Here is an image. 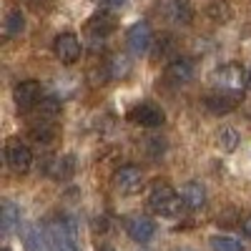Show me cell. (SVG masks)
Masks as SVG:
<instances>
[{
    "mask_svg": "<svg viewBox=\"0 0 251 251\" xmlns=\"http://www.w3.org/2000/svg\"><path fill=\"white\" fill-rule=\"evenodd\" d=\"M249 88H251V71H249Z\"/></svg>",
    "mask_w": 251,
    "mask_h": 251,
    "instance_id": "cell-27",
    "label": "cell"
},
{
    "mask_svg": "<svg viewBox=\"0 0 251 251\" xmlns=\"http://www.w3.org/2000/svg\"><path fill=\"white\" fill-rule=\"evenodd\" d=\"M126 234H128L136 244H149L156 234V221L149 216H131L126 221Z\"/></svg>",
    "mask_w": 251,
    "mask_h": 251,
    "instance_id": "cell-10",
    "label": "cell"
},
{
    "mask_svg": "<svg viewBox=\"0 0 251 251\" xmlns=\"http://www.w3.org/2000/svg\"><path fill=\"white\" fill-rule=\"evenodd\" d=\"M113 28H116V18L111 15V13H96L88 23H86V30L91 33V35H108V33H113Z\"/></svg>",
    "mask_w": 251,
    "mask_h": 251,
    "instance_id": "cell-16",
    "label": "cell"
},
{
    "mask_svg": "<svg viewBox=\"0 0 251 251\" xmlns=\"http://www.w3.org/2000/svg\"><path fill=\"white\" fill-rule=\"evenodd\" d=\"M28 3H33V5H38V3H40V0H28Z\"/></svg>",
    "mask_w": 251,
    "mask_h": 251,
    "instance_id": "cell-26",
    "label": "cell"
},
{
    "mask_svg": "<svg viewBox=\"0 0 251 251\" xmlns=\"http://www.w3.org/2000/svg\"><path fill=\"white\" fill-rule=\"evenodd\" d=\"M98 251H116L113 246H98Z\"/></svg>",
    "mask_w": 251,
    "mask_h": 251,
    "instance_id": "cell-25",
    "label": "cell"
},
{
    "mask_svg": "<svg viewBox=\"0 0 251 251\" xmlns=\"http://www.w3.org/2000/svg\"><path fill=\"white\" fill-rule=\"evenodd\" d=\"M149 206L153 208L156 214H161V216L176 219V216H181L186 203L166 181H156L151 186V194H149Z\"/></svg>",
    "mask_w": 251,
    "mask_h": 251,
    "instance_id": "cell-1",
    "label": "cell"
},
{
    "mask_svg": "<svg viewBox=\"0 0 251 251\" xmlns=\"http://www.w3.org/2000/svg\"><path fill=\"white\" fill-rule=\"evenodd\" d=\"M241 226H244V234H246V236H251V216H246Z\"/></svg>",
    "mask_w": 251,
    "mask_h": 251,
    "instance_id": "cell-24",
    "label": "cell"
},
{
    "mask_svg": "<svg viewBox=\"0 0 251 251\" xmlns=\"http://www.w3.org/2000/svg\"><path fill=\"white\" fill-rule=\"evenodd\" d=\"M181 199L186 203V208H194V211H199V208L206 206V188L196 181H188L183 188H181Z\"/></svg>",
    "mask_w": 251,
    "mask_h": 251,
    "instance_id": "cell-15",
    "label": "cell"
},
{
    "mask_svg": "<svg viewBox=\"0 0 251 251\" xmlns=\"http://www.w3.org/2000/svg\"><path fill=\"white\" fill-rule=\"evenodd\" d=\"M3 251H10V249H3Z\"/></svg>",
    "mask_w": 251,
    "mask_h": 251,
    "instance_id": "cell-29",
    "label": "cell"
},
{
    "mask_svg": "<svg viewBox=\"0 0 251 251\" xmlns=\"http://www.w3.org/2000/svg\"><path fill=\"white\" fill-rule=\"evenodd\" d=\"M166 78H169L174 86H183L194 78V63L188 58H176L169 63V68H166Z\"/></svg>",
    "mask_w": 251,
    "mask_h": 251,
    "instance_id": "cell-13",
    "label": "cell"
},
{
    "mask_svg": "<svg viewBox=\"0 0 251 251\" xmlns=\"http://www.w3.org/2000/svg\"><path fill=\"white\" fill-rule=\"evenodd\" d=\"M214 83H216L219 91L241 93V88L249 86V73L239 66V63H226V66L214 71Z\"/></svg>",
    "mask_w": 251,
    "mask_h": 251,
    "instance_id": "cell-2",
    "label": "cell"
},
{
    "mask_svg": "<svg viewBox=\"0 0 251 251\" xmlns=\"http://www.w3.org/2000/svg\"><path fill=\"white\" fill-rule=\"evenodd\" d=\"M113 186L118 188L123 196L138 194L141 186H143V171H141V166H133V163L121 166V169L113 174Z\"/></svg>",
    "mask_w": 251,
    "mask_h": 251,
    "instance_id": "cell-3",
    "label": "cell"
},
{
    "mask_svg": "<svg viewBox=\"0 0 251 251\" xmlns=\"http://www.w3.org/2000/svg\"><path fill=\"white\" fill-rule=\"evenodd\" d=\"M5 161L15 174H25L33 163V153L20 138H10L5 143Z\"/></svg>",
    "mask_w": 251,
    "mask_h": 251,
    "instance_id": "cell-5",
    "label": "cell"
},
{
    "mask_svg": "<svg viewBox=\"0 0 251 251\" xmlns=\"http://www.w3.org/2000/svg\"><path fill=\"white\" fill-rule=\"evenodd\" d=\"M236 143H239V133H236V128H221L219 131V146L226 151V153H231L234 149H236Z\"/></svg>",
    "mask_w": 251,
    "mask_h": 251,
    "instance_id": "cell-21",
    "label": "cell"
},
{
    "mask_svg": "<svg viewBox=\"0 0 251 251\" xmlns=\"http://www.w3.org/2000/svg\"><path fill=\"white\" fill-rule=\"evenodd\" d=\"M20 224V211L18 206L13 201H3V206H0V228H3V234H13L15 226Z\"/></svg>",
    "mask_w": 251,
    "mask_h": 251,
    "instance_id": "cell-17",
    "label": "cell"
},
{
    "mask_svg": "<svg viewBox=\"0 0 251 251\" xmlns=\"http://www.w3.org/2000/svg\"><path fill=\"white\" fill-rule=\"evenodd\" d=\"M40 93H43V91H40V83L38 80H23V83H18L15 91H13L15 106L23 111V113L33 111L38 106V100H40Z\"/></svg>",
    "mask_w": 251,
    "mask_h": 251,
    "instance_id": "cell-7",
    "label": "cell"
},
{
    "mask_svg": "<svg viewBox=\"0 0 251 251\" xmlns=\"http://www.w3.org/2000/svg\"><path fill=\"white\" fill-rule=\"evenodd\" d=\"M151 40H153V33H151V25L146 23V20H138V23L131 25V30H128V48L136 55L149 50L151 48Z\"/></svg>",
    "mask_w": 251,
    "mask_h": 251,
    "instance_id": "cell-11",
    "label": "cell"
},
{
    "mask_svg": "<svg viewBox=\"0 0 251 251\" xmlns=\"http://www.w3.org/2000/svg\"><path fill=\"white\" fill-rule=\"evenodd\" d=\"M3 30H5V38H18L20 33L25 30V18H23V13H20V10H10V13L5 15Z\"/></svg>",
    "mask_w": 251,
    "mask_h": 251,
    "instance_id": "cell-19",
    "label": "cell"
},
{
    "mask_svg": "<svg viewBox=\"0 0 251 251\" xmlns=\"http://www.w3.org/2000/svg\"><path fill=\"white\" fill-rule=\"evenodd\" d=\"M23 246H25V251H53L48 228L38 226V224L28 226L25 234H23Z\"/></svg>",
    "mask_w": 251,
    "mask_h": 251,
    "instance_id": "cell-12",
    "label": "cell"
},
{
    "mask_svg": "<svg viewBox=\"0 0 251 251\" xmlns=\"http://www.w3.org/2000/svg\"><path fill=\"white\" fill-rule=\"evenodd\" d=\"M48 174H50L55 181H68V178L75 174V156H73V153H60L58 158L50 161Z\"/></svg>",
    "mask_w": 251,
    "mask_h": 251,
    "instance_id": "cell-14",
    "label": "cell"
},
{
    "mask_svg": "<svg viewBox=\"0 0 251 251\" xmlns=\"http://www.w3.org/2000/svg\"><path fill=\"white\" fill-rule=\"evenodd\" d=\"M103 3H106L108 8H123L126 3H128V0H103Z\"/></svg>",
    "mask_w": 251,
    "mask_h": 251,
    "instance_id": "cell-23",
    "label": "cell"
},
{
    "mask_svg": "<svg viewBox=\"0 0 251 251\" xmlns=\"http://www.w3.org/2000/svg\"><path fill=\"white\" fill-rule=\"evenodd\" d=\"M106 73H108L111 78H126V75L131 73V58L123 55V53H116V55L108 60Z\"/></svg>",
    "mask_w": 251,
    "mask_h": 251,
    "instance_id": "cell-18",
    "label": "cell"
},
{
    "mask_svg": "<svg viewBox=\"0 0 251 251\" xmlns=\"http://www.w3.org/2000/svg\"><path fill=\"white\" fill-rule=\"evenodd\" d=\"M206 13L211 20H216V23H228V20H231V8H228L226 0H211Z\"/></svg>",
    "mask_w": 251,
    "mask_h": 251,
    "instance_id": "cell-20",
    "label": "cell"
},
{
    "mask_svg": "<svg viewBox=\"0 0 251 251\" xmlns=\"http://www.w3.org/2000/svg\"><path fill=\"white\" fill-rule=\"evenodd\" d=\"M128 118L138 126H143V128H158V126H163L166 116L158 106H153V103H138V106L131 108Z\"/></svg>",
    "mask_w": 251,
    "mask_h": 251,
    "instance_id": "cell-8",
    "label": "cell"
},
{
    "mask_svg": "<svg viewBox=\"0 0 251 251\" xmlns=\"http://www.w3.org/2000/svg\"><path fill=\"white\" fill-rule=\"evenodd\" d=\"M161 15L171 25H188L194 20V5L191 0H161Z\"/></svg>",
    "mask_w": 251,
    "mask_h": 251,
    "instance_id": "cell-4",
    "label": "cell"
},
{
    "mask_svg": "<svg viewBox=\"0 0 251 251\" xmlns=\"http://www.w3.org/2000/svg\"><path fill=\"white\" fill-rule=\"evenodd\" d=\"M53 53H55V58L60 63L71 66V63H75L80 58V40L73 33H60L55 38V43H53Z\"/></svg>",
    "mask_w": 251,
    "mask_h": 251,
    "instance_id": "cell-9",
    "label": "cell"
},
{
    "mask_svg": "<svg viewBox=\"0 0 251 251\" xmlns=\"http://www.w3.org/2000/svg\"><path fill=\"white\" fill-rule=\"evenodd\" d=\"M211 251H244V246L228 236H214L211 239Z\"/></svg>",
    "mask_w": 251,
    "mask_h": 251,
    "instance_id": "cell-22",
    "label": "cell"
},
{
    "mask_svg": "<svg viewBox=\"0 0 251 251\" xmlns=\"http://www.w3.org/2000/svg\"><path fill=\"white\" fill-rule=\"evenodd\" d=\"M239 100H241V93H231V91H214V93H208L206 100H203V106L208 113H214V116H224V113H231L236 106H239Z\"/></svg>",
    "mask_w": 251,
    "mask_h": 251,
    "instance_id": "cell-6",
    "label": "cell"
},
{
    "mask_svg": "<svg viewBox=\"0 0 251 251\" xmlns=\"http://www.w3.org/2000/svg\"><path fill=\"white\" fill-rule=\"evenodd\" d=\"M174 251H188V249H174Z\"/></svg>",
    "mask_w": 251,
    "mask_h": 251,
    "instance_id": "cell-28",
    "label": "cell"
}]
</instances>
